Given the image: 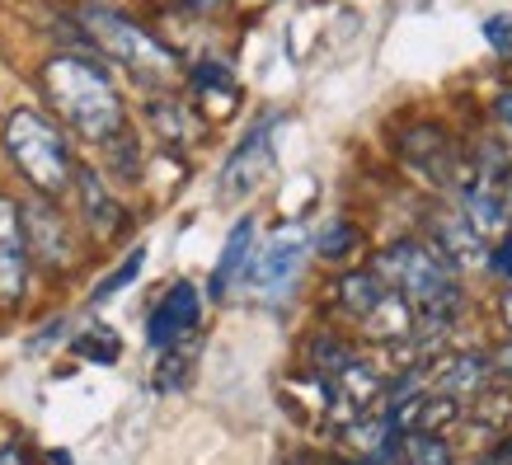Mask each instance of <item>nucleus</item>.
<instances>
[{
  "label": "nucleus",
  "instance_id": "11",
  "mask_svg": "<svg viewBox=\"0 0 512 465\" xmlns=\"http://www.w3.org/2000/svg\"><path fill=\"white\" fill-rule=\"evenodd\" d=\"M381 395H386V381H381V372H376L372 362H362V357H353V362L329 381V409L348 423H353L357 414H367Z\"/></svg>",
  "mask_w": 512,
  "mask_h": 465
},
{
  "label": "nucleus",
  "instance_id": "17",
  "mask_svg": "<svg viewBox=\"0 0 512 465\" xmlns=\"http://www.w3.org/2000/svg\"><path fill=\"white\" fill-rule=\"evenodd\" d=\"M362 329L372 334L376 343H404L409 334H414V310H409V301H404L400 292H386L381 301H376V310L362 320Z\"/></svg>",
  "mask_w": 512,
  "mask_h": 465
},
{
  "label": "nucleus",
  "instance_id": "6",
  "mask_svg": "<svg viewBox=\"0 0 512 465\" xmlns=\"http://www.w3.org/2000/svg\"><path fill=\"white\" fill-rule=\"evenodd\" d=\"M24 292H29V240L19 202L0 193V310H15Z\"/></svg>",
  "mask_w": 512,
  "mask_h": 465
},
{
  "label": "nucleus",
  "instance_id": "14",
  "mask_svg": "<svg viewBox=\"0 0 512 465\" xmlns=\"http://www.w3.org/2000/svg\"><path fill=\"white\" fill-rule=\"evenodd\" d=\"M489 376H494V362L484 353H451L442 367L433 372V390L447 395V400H475L489 390Z\"/></svg>",
  "mask_w": 512,
  "mask_h": 465
},
{
  "label": "nucleus",
  "instance_id": "13",
  "mask_svg": "<svg viewBox=\"0 0 512 465\" xmlns=\"http://www.w3.org/2000/svg\"><path fill=\"white\" fill-rule=\"evenodd\" d=\"M437 254L447 259L456 273H475V268H489V240H484L475 226H470L461 212L456 217L437 221Z\"/></svg>",
  "mask_w": 512,
  "mask_h": 465
},
{
  "label": "nucleus",
  "instance_id": "20",
  "mask_svg": "<svg viewBox=\"0 0 512 465\" xmlns=\"http://www.w3.org/2000/svg\"><path fill=\"white\" fill-rule=\"evenodd\" d=\"M151 123H156V132L170 141V146H188V141L198 137V127H193L198 118H193L179 99H156V104H151Z\"/></svg>",
  "mask_w": 512,
  "mask_h": 465
},
{
  "label": "nucleus",
  "instance_id": "29",
  "mask_svg": "<svg viewBox=\"0 0 512 465\" xmlns=\"http://www.w3.org/2000/svg\"><path fill=\"white\" fill-rule=\"evenodd\" d=\"M0 465H38L24 447H15V442H0Z\"/></svg>",
  "mask_w": 512,
  "mask_h": 465
},
{
  "label": "nucleus",
  "instance_id": "5",
  "mask_svg": "<svg viewBox=\"0 0 512 465\" xmlns=\"http://www.w3.org/2000/svg\"><path fill=\"white\" fill-rule=\"evenodd\" d=\"M306 245H311V240H306L301 226H282V231L268 235L264 249H259V254L245 264V273H240V282L249 287V296H259V301H278V296L296 282V273H301Z\"/></svg>",
  "mask_w": 512,
  "mask_h": 465
},
{
  "label": "nucleus",
  "instance_id": "26",
  "mask_svg": "<svg viewBox=\"0 0 512 465\" xmlns=\"http://www.w3.org/2000/svg\"><path fill=\"white\" fill-rule=\"evenodd\" d=\"M193 90H198V94H235L231 66H221V62H198V66H193Z\"/></svg>",
  "mask_w": 512,
  "mask_h": 465
},
{
  "label": "nucleus",
  "instance_id": "33",
  "mask_svg": "<svg viewBox=\"0 0 512 465\" xmlns=\"http://www.w3.org/2000/svg\"><path fill=\"white\" fill-rule=\"evenodd\" d=\"M184 5H193V10H212V5H221V0H184Z\"/></svg>",
  "mask_w": 512,
  "mask_h": 465
},
{
  "label": "nucleus",
  "instance_id": "24",
  "mask_svg": "<svg viewBox=\"0 0 512 465\" xmlns=\"http://www.w3.org/2000/svg\"><path fill=\"white\" fill-rule=\"evenodd\" d=\"M353 245H357V226H353V221H343V217H334L325 231L315 235V254H320V259H329V264H334V259H343Z\"/></svg>",
  "mask_w": 512,
  "mask_h": 465
},
{
  "label": "nucleus",
  "instance_id": "7",
  "mask_svg": "<svg viewBox=\"0 0 512 465\" xmlns=\"http://www.w3.org/2000/svg\"><path fill=\"white\" fill-rule=\"evenodd\" d=\"M268 174H273V118H264V123L254 127V132H249V137L231 151L226 170H221V193H231V198H249Z\"/></svg>",
  "mask_w": 512,
  "mask_h": 465
},
{
  "label": "nucleus",
  "instance_id": "12",
  "mask_svg": "<svg viewBox=\"0 0 512 465\" xmlns=\"http://www.w3.org/2000/svg\"><path fill=\"white\" fill-rule=\"evenodd\" d=\"M508 188V184H503ZM498 184H480V179H470L461 188V217L484 235V240H503L512 231V217H508V193Z\"/></svg>",
  "mask_w": 512,
  "mask_h": 465
},
{
  "label": "nucleus",
  "instance_id": "15",
  "mask_svg": "<svg viewBox=\"0 0 512 465\" xmlns=\"http://www.w3.org/2000/svg\"><path fill=\"white\" fill-rule=\"evenodd\" d=\"M71 188L80 193V212H85V221H90L94 235H113L118 226H123V207H118V198H109V188L99 184V174L94 170H76Z\"/></svg>",
  "mask_w": 512,
  "mask_h": 465
},
{
  "label": "nucleus",
  "instance_id": "10",
  "mask_svg": "<svg viewBox=\"0 0 512 465\" xmlns=\"http://www.w3.org/2000/svg\"><path fill=\"white\" fill-rule=\"evenodd\" d=\"M400 151H404V160H409L419 174H428L437 188H447L456 174L466 170V160L451 151V141L442 137V127H433V123L409 127V132L400 137Z\"/></svg>",
  "mask_w": 512,
  "mask_h": 465
},
{
  "label": "nucleus",
  "instance_id": "21",
  "mask_svg": "<svg viewBox=\"0 0 512 465\" xmlns=\"http://www.w3.org/2000/svg\"><path fill=\"white\" fill-rule=\"evenodd\" d=\"M400 465H451V447L442 442V433L409 428L400 433Z\"/></svg>",
  "mask_w": 512,
  "mask_h": 465
},
{
  "label": "nucleus",
  "instance_id": "16",
  "mask_svg": "<svg viewBox=\"0 0 512 465\" xmlns=\"http://www.w3.org/2000/svg\"><path fill=\"white\" fill-rule=\"evenodd\" d=\"M249 254H254V217H240L231 226V235H226V249H221L217 273H212V296H226L240 282Z\"/></svg>",
  "mask_w": 512,
  "mask_h": 465
},
{
  "label": "nucleus",
  "instance_id": "9",
  "mask_svg": "<svg viewBox=\"0 0 512 465\" xmlns=\"http://www.w3.org/2000/svg\"><path fill=\"white\" fill-rule=\"evenodd\" d=\"M202 320V296L193 282H174L170 292L156 301V310H151V325H146V339H151V348L156 353H165L170 343L188 339L193 329H198Z\"/></svg>",
  "mask_w": 512,
  "mask_h": 465
},
{
  "label": "nucleus",
  "instance_id": "27",
  "mask_svg": "<svg viewBox=\"0 0 512 465\" xmlns=\"http://www.w3.org/2000/svg\"><path fill=\"white\" fill-rule=\"evenodd\" d=\"M484 38H489V47H494L498 57H512V15H498L484 24Z\"/></svg>",
  "mask_w": 512,
  "mask_h": 465
},
{
  "label": "nucleus",
  "instance_id": "2",
  "mask_svg": "<svg viewBox=\"0 0 512 465\" xmlns=\"http://www.w3.org/2000/svg\"><path fill=\"white\" fill-rule=\"evenodd\" d=\"M43 90L62 123H71L85 141H104L123 132V99L109 76L85 57H52L43 66Z\"/></svg>",
  "mask_w": 512,
  "mask_h": 465
},
{
  "label": "nucleus",
  "instance_id": "18",
  "mask_svg": "<svg viewBox=\"0 0 512 465\" xmlns=\"http://www.w3.org/2000/svg\"><path fill=\"white\" fill-rule=\"evenodd\" d=\"M386 292H390V287L376 278L372 268H367V273H343V282H339V306L348 310L353 320H367V315L376 310V301H381Z\"/></svg>",
  "mask_w": 512,
  "mask_h": 465
},
{
  "label": "nucleus",
  "instance_id": "28",
  "mask_svg": "<svg viewBox=\"0 0 512 465\" xmlns=\"http://www.w3.org/2000/svg\"><path fill=\"white\" fill-rule=\"evenodd\" d=\"M489 273H498V278L512 282V231L503 235L494 249H489Z\"/></svg>",
  "mask_w": 512,
  "mask_h": 465
},
{
  "label": "nucleus",
  "instance_id": "31",
  "mask_svg": "<svg viewBox=\"0 0 512 465\" xmlns=\"http://www.w3.org/2000/svg\"><path fill=\"white\" fill-rule=\"evenodd\" d=\"M494 367H498V372H503V376H508V381H512V343H503V353L494 357Z\"/></svg>",
  "mask_w": 512,
  "mask_h": 465
},
{
  "label": "nucleus",
  "instance_id": "19",
  "mask_svg": "<svg viewBox=\"0 0 512 465\" xmlns=\"http://www.w3.org/2000/svg\"><path fill=\"white\" fill-rule=\"evenodd\" d=\"M193 362H198V343L193 339L170 343L156 362V390H184L188 376H193Z\"/></svg>",
  "mask_w": 512,
  "mask_h": 465
},
{
  "label": "nucleus",
  "instance_id": "23",
  "mask_svg": "<svg viewBox=\"0 0 512 465\" xmlns=\"http://www.w3.org/2000/svg\"><path fill=\"white\" fill-rule=\"evenodd\" d=\"M348 362H353V348H348L343 339H334V334H320V339H311V367L325 376V381H334V376H339Z\"/></svg>",
  "mask_w": 512,
  "mask_h": 465
},
{
  "label": "nucleus",
  "instance_id": "3",
  "mask_svg": "<svg viewBox=\"0 0 512 465\" xmlns=\"http://www.w3.org/2000/svg\"><path fill=\"white\" fill-rule=\"evenodd\" d=\"M5 151L15 160V170L43 198H62L71 188V179H76V160H71L62 127L52 118H43L38 109H15L5 118Z\"/></svg>",
  "mask_w": 512,
  "mask_h": 465
},
{
  "label": "nucleus",
  "instance_id": "22",
  "mask_svg": "<svg viewBox=\"0 0 512 465\" xmlns=\"http://www.w3.org/2000/svg\"><path fill=\"white\" fill-rule=\"evenodd\" d=\"M76 357H85V362H99V367H109V362H118V353H123V339L113 334V329L104 325H94L85 329V334H76Z\"/></svg>",
  "mask_w": 512,
  "mask_h": 465
},
{
  "label": "nucleus",
  "instance_id": "30",
  "mask_svg": "<svg viewBox=\"0 0 512 465\" xmlns=\"http://www.w3.org/2000/svg\"><path fill=\"white\" fill-rule=\"evenodd\" d=\"M494 109H498V118H503V127L512 132V94H498V104H494Z\"/></svg>",
  "mask_w": 512,
  "mask_h": 465
},
{
  "label": "nucleus",
  "instance_id": "25",
  "mask_svg": "<svg viewBox=\"0 0 512 465\" xmlns=\"http://www.w3.org/2000/svg\"><path fill=\"white\" fill-rule=\"evenodd\" d=\"M141 264H146V249L137 245V249H132V254L123 259V264L113 268L109 278H104L99 287H94V301H109L113 292H123V287H132V282H137V273H141Z\"/></svg>",
  "mask_w": 512,
  "mask_h": 465
},
{
  "label": "nucleus",
  "instance_id": "32",
  "mask_svg": "<svg viewBox=\"0 0 512 465\" xmlns=\"http://www.w3.org/2000/svg\"><path fill=\"white\" fill-rule=\"evenodd\" d=\"M498 315H503V325L512 329V282L503 287V301H498Z\"/></svg>",
  "mask_w": 512,
  "mask_h": 465
},
{
  "label": "nucleus",
  "instance_id": "1",
  "mask_svg": "<svg viewBox=\"0 0 512 465\" xmlns=\"http://www.w3.org/2000/svg\"><path fill=\"white\" fill-rule=\"evenodd\" d=\"M376 278L386 282L390 292H400L414 310V325L442 329L456 320V310H461V282H456V268L437 254L433 245H395L386 249L372 268Z\"/></svg>",
  "mask_w": 512,
  "mask_h": 465
},
{
  "label": "nucleus",
  "instance_id": "8",
  "mask_svg": "<svg viewBox=\"0 0 512 465\" xmlns=\"http://www.w3.org/2000/svg\"><path fill=\"white\" fill-rule=\"evenodd\" d=\"M19 221H24V240H29V259H38L43 268H66L71 264V231L66 221L57 217L52 198H33L29 207H19Z\"/></svg>",
  "mask_w": 512,
  "mask_h": 465
},
{
  "label": "nucleus",
  "instance_id": "4",
  "mask_svg": "<svg viewBox=\"0 0 512 465\" xmlns=\"http://www.w3.org/2000/svg\"><path fill=\"white\" fill-rule=\"evenodd\" d=\"M80 24H85V33L94 38V47H104L113 62L127 66V71L137 80H146V85H165V80L174 76V66H179V57L160 43L156 33H146L141 24L113 15L104 5H85V10H80Z\"/></svg>",
  "mask_w": 512,
  "mask_h": 465
}]
</instances>
